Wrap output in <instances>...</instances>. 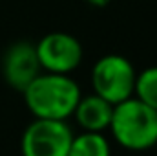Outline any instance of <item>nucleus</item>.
I'll list each match as a JSON object with an SVG mask.
<instances>
[{"instance_id": "obj_1", "label": "nucleus", "mask_w": 157, "mask_h": 156, "mask_svg": "<svg viewBox=\"0 0 157 156\" xmlns=\"http://www.w3.org/2000/svg\"><path fill=\"white\" fill-rule=\"evenodd\" d=\"M22 96L28 110L35 117L66 121L73 116L82 92L70 74L40 72L22 90Z\"/></svg>"}, {"instance_id": "obj_2", "label": "nucleus", "mask_w": 157, "mask_h": 156, "mask_svg": "<svg viewBox=\"0 0 157 156\" xmlns=\"http://www.w3.org/2000/svg\"><path fill=\"white\" fill-rule=\"evenodd\" d=\"M108 130L113 140L126 151L143 153L157 145V110L137 97H128L113 105Z\"/></svg>"}, {"instance_id": "obj_3", "label": "nucleus", "mask_w": 157, "mask_h": 156, "mask_svg": "<svg viewBox=\"0 0 157 156\" xmlns=\"http://www.w3.org/2000/svg\"><path fill=\"white\" fill-rule=\"evenodd\" d=\"M137 72L124 55L108 53L95 61L91 68V86L93 94L101 96L112 105L133 96Z\"/></svg>"}, {"instance_id": "obj_4", "label": "nucleus", "mask_w": 157, "mask_h": 156, "mask_svg": "<svg viewBox=\"0 0 157 156\" xmlns=\"http://www.w3.org/2000/svg\"><path fill=\"white\" fill-rule=\"evenodd\" d=\"M73 130L60 119L35 117L20 140L22 156H68Z\"/></svg>"}, {"instance_id": "obj_5", "label": "nucleus", "mask_w": 157, "mask_h": 156, "mask_svg": "<svg viewBox=\"0 0 157 156\" xmlns=\"http://www.w3.org/2000/svg\"><path fill=\"white\" fill-rule=\"evenodd\" d=\"M37 59L42 72L71 74L82 63V44L66 31H51L35 44Z\"/></svg>"}, {"instance_id": "obj_6", "label": "nucleus", "mask_w": 157, "mask_h": 156, "mask_svg": "<svg viewBox=\"0 0 157 156\" xmlns=\"http://www.w3.org/2000/svg\"><path fill=\"white\" fill-rule=\"evenodd\" d=\"M42 72L37 59L35 44L28 40H18L11 44L2 57V76L6 83L22 94V90Z\"/></svg>"}, {"instance_id": "obj_7", "label": "nucleus", "mask_w": 157, "mask_h": 156, "mask_svg": "<svg viewBox=\"0 0 157 156\" xmlns=\"http://www.w3.org/2000/svg\"><path fill=\"white\" fill-rule=\"evenodd\" d=\"M113 114V105L97 94L80 96L73 116L77 125L86 132H104L110 127Z\"/></svg>"}, {"instance_id": "obj_8", "label": "nucleus", "mask_w": 157, "mask_h": 156, "mask_svg": "<svg viewBox=\"0 0 157 156\" xmlns=\"http://www.w3.org/2000/svg\"><path fill=\"white\" fill-rule=\"evenodd\" d=\"M68 156H112V143L104 132H86L73 134Z\"/></svg>"}, {"instance_id": "obj_9", "label": "nucleus", "mask_w": 157, "mask_h": 156, "mask_svg": "<svg viewBox=\"0 0 157 156\" xmlns=\"http://www.w3.org/2000/svg\"><path fill=\"white\" fill-rule=\"evenodd\" d=\"M133 97L157 110V66H148L137 74Z\"/></svg>"}, {"instance_id": "obj_10", "label": "nucleus", "mask_w": 157, "mask_h": 156, "mask_svg": "<svg viewBox=\"0 0 157 156\" xmlns=\"http://www.w3.org/2000/svg\"><path fill=\"white\" fill-rule=\"evenodd\" d=\"M90 6H93V7H106L112 0H86Z\"/></svg>"}]
</instances>
